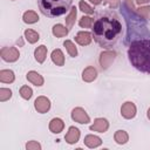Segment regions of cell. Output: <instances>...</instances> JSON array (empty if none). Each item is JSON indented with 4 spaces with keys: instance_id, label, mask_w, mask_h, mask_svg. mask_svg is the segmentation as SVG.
<instances>
[{
    "instance_id": "6da1fadb",
    "label": "cell",
    "mask_w": 150,
    "mask_h": 150,
    "mask_svg": "<svg viewBox=\"0 0 150 150\" xmlns=\"http://www.w3.org/2000/svg\"><path fill=\"white\" fill-rule=\"evenodd\" d=\"M94 40L103 48H112L122 36V22L118 14L112 9L100 12L91 26Z\"/></svg>"
},
{
    "instance_id": "7a4b0ae2",
    "label": "cell",
    "mask_w": 150,
    "mask_h": 150,
    "mask_svg": "<svg viewBox=\"0 0 150 150\" xmlns=\"http://www.w3.org/2000/svg\"><path fill=\"white\" fill-rule=\"evenodd\" d=\"M128 57L137 70L150 74V38L132 40L128 48Z\"/></svg>"
},
{
    "instance_id": "3957f363",
    "label": "cell",
    "mask_w": 150,
    "mask_h": 150,
    "mask_svg": "<svg viewBox=\"0 0 150 150\" xmlns=\"http://www.w3.org/2000/svg\"><path fill=\"white\" fill-rule=\"evenodd\" d=\"M73 0H38L39 9L48 18H57L66 14Z\"/></svg>"
},
{
    "instance_id": "277c9868",
    "label": "cell",
    "mask_w": 150,
    "mask_h": 150,
    "mask_svg": "<svg viewBox=\"0 0 150 150\" xmlns=\"http://www.w3.org/2000/svg\"><path fill=\"white\" fill-rule=\"evenodd\" d=\"M0 55L5 61L13 62L19 59V50L15 47H4L0 50Z\"/></svg>"
},
{
    "instance_id": "5b68a950",
    "label": "cell",
    "mask_w": 150,
    "mask_h": 150,
    "mask_svg": "<svg viewBox=\"0 0 150 150\" xmlns=\"http://www.w3.org/2000/svg\"><path fill=\"white\" fill-rule=\"evenodd\" d=\"M71 117H73V120H75L76 122H79V123H88L89 122V116L87 115V112L83 110V109H81V108H75L73 111H71Z\"/></svg>"
},
{
    "instance_id": "8992f818",
    "label": "cell",
    "mask_w": 150,
    "mask_h": 150,
    "mask_svg": "<svg viewBox=\"0 0 150 150\" xmlns=\"http://www.w3.org/2000/svg\"><path fill=\"white\" fill-rule=\"evenodd\" d=\"M121 114L125 118H132L136 115V107L131 102H127L121 108Z\"/></svg>"
},
{
    "instance_id": "52a82bcc",
    "label": "cell",
    "mask_w": 150,
    "mask_h": 150,
    "mask_svg": "<svg viewBox=\"0 0 150 150\" xmlns=\"http://www.w3.org/2000/svg\"><path fill=\"white\" fill-rule=\"evenodd\" d=\"M35 108L39 112H46L48 111V109L50 108V102L47 97L45 96H40L35 100Z\"/></svg>"
},
{
    "instance_id": "ba28073f",
    "label": "cell",
    "mask_w": 150,
    "mask_h": 150,
    "mask_svg": "<svg viewBox=\"0 0 150 150\" xmlns=\"http://www.w3.org/2000/svg\"><path fill=\"white\" fill-rule=\"evenodd\" d=\"M115 56L116 54L115 53H111V52H104L101 54V59H100V62H101V66L102 68H108L110 66V63L115 60Z\"/></svg>"
},
{
    "instance_id": "9c48e42d",
    "label": "cell",
    "mask_w": 150,
    "mask_h": 150,
    "mask_svg": "<svg viewBox=\"0 0 150 150\" xmlns=\"http://www.w3.org/2000/svg\"><path fill=\"white\" fill-rule=\"evenodd\" d=\"M108 127H109V124H108L107 120H104V118H97L94 122V124L90 127V130L98 131V132H104V131H107Z\"/></svg>"
},
{
    "instance_id": "30bf717a",
    "label": "cell",
    "mask_w": 150,
    "mask_h": 150,
    "mask_svg": "<svg viewBox=\"0 0 150 150\" xmlns=\"http://www.w3.org/2000/svg\"><path fill=\"white\" fill-rule=\"evenodd\" d=\"M64 138H66V141H67L68 143H70V144L76 143V142L79 141V138H80V131H79V129L75 128V127H70V128H69V131H68V134L66 135Z\"/></svg>"
},
{
    "instance_id": "8fae6325",
    "label": "cell",
    "mask_w": 150,
    "mask_h": 150,
    "mask_svg": "<svg viewBox=\"0 0 150 150\" xmlns=\"http://www.w3.org/2000/svg\"><path fill=\"white\" fill-rule=\"evenodd\" d=\"M91 34L88 33V32H80L77 33V35L75 36V40L77 43H80L81 46H84V45H89L90 41H91Z\"/></svg>"
},
{
    "instance_id": "7c38bea8",
    "label": "cell",
    "mask_w": 150,
    "mask_h": 150,
    "mask_svg": "<svg viewBox=\"0 0 150 150\" xmlns=\"http://www.w3.org/2000/svg\"><path fill=\"white\" fill-rule=\"evenodd\" d=\"M96 76H97V71H96V69H95L94 67H88V68H86V69L83 70V74H82L83 80L87 81V82H91L93 80L96 79Z\"/></svg>"
},
{
    "instance_id": "4fadbf2b",
    "label": "cell",
    "mask_w": 150,
    "mask_h": 150,
    "mask_svg": "<svg viewBox=\"0 0 150 150\" xmlns=\"http://www.w3.org/2000/svg\"><path fill=\"white\" fill-rule=\"evenodd\" d=\"M27 80L28 81H30L33 84H35V86H42L43 84V79H42V76L39 74V73H36V71H29L28 74H27Z\"/></svg>"
},
{
    "instance_id": "5bb4252c",
    "label": "cell",
    "mask_w": 150,
    "mask_h": 150,
    "mask_svg": "<svg viewBox=\"0 0 150 150\" xmlns=\"http://www.w3.org/2000/svg\"><path fill=\"white\" fill-rule=\"evenodd\" d=\"M46 55H47V47L43 46V45L40 46V47H38V48L35 49V52H34L35 60H36L38 62H40V63H42V62L45 61Z\"/></svg>"
},
{
    "instance_id": "9a60e30c",
    "label": "cell",
    "mask_w": 150,
    "mask_h": 150,
    "mask_svg": "<svg viewBox=\"0 0 150 150\" xmlns=\"http://www.w3.org/2000/svg\"><path fill=\"white\" fill-rule=\"evenodd\" d=\"M49 129H50L52 132H55V134L61 132L62 129H63V122H62V120H60V118H53L50 121Z\"/></svg>"
},
{
    "instance_id": "2e32d148",
    "label": "cell",
    "mask_w": 150,
    "mask_h": 150,
    "mask_svg": "<svg viewBox=\"0 0 150 150\" xmlns=\"http://www.w3.org/2000/svg\"><path fill=\"white\" fill-rule=\"evenodd\" d=\"M52 60H53V62L56 63L57 66H63V63H64L63 53H62L60 49L53 50V53H52Z\"/></svg>"
},
{
    "instance_id": "e0dca14e",
    "label": "cell",
    "mask_w": 150,
    "mask_h": 150,
    "mask_svg": "<svg viewBox=\"0 0 150 150\" xmlns=\"http://www.w3.org/2000/svg\"><path fill=\"white\" fill-rule=\"evenodd\" d=\"M84 143L89 148H95V146H98L101 144V138L97 136H94V135H88L84 138Z\"/></svg>"
},
{
    "instance_id": "ac0fdd59",
    "label": "cell",
    "mask_w": 150,
    "mask_h": 150,
    "mask_svg": "<svg viewBox=\"0 0 150 150\" xmlns=\"http://www.w3.org/2000/svg\"><path fill=\"white\" fill-rule=\"evenodd\" d=\"M0 81L1 82H6V83H9V82H13L14 81V74L12 70H1L0 71Z\"/></svg>"
},
{
    "instance_id": "d6986e66",
    "label": "cell",
    "mask_w": 150,
    "mask_h": 150,
    "mask_svg": "<svg viewBox=\"0 0 150 150\" xmlns=\"http://www.w3.org/2000/svg\"><path fill=\"white\" fill-rule=\"evenodd\" d=\"M68 28H66V27H63L62 25H60V23H57V25H55L54 27H53V34L55 35V36H57V38H61V36H64V35H67L68 34Z\"/></svg>"
},
{
    "instance_id": "ffe728a7",
    "label": "cell",
    "mask_w": 150,
    "mask_h": 150,
    "mask_svg": "<svg viewBox=\"0 0 150 150\" xmlns=\"http://www.w3.org/2000/svg\"><path fill=\"white\" fill-rule=\"evenodd\" d=\"M23 21L26 23H34L36 21H39V16L35 12H32V11H28L23 14Z\"/></svg>"
},
{
    "instance_id": "44dd1931",
    "label": "cell",
    "mask_w": 150,
    "mask_h": 150,
    "mask_svg": "<svg viewBox=\"0 0 150 150\" xmlns=\"http://www.w3.org/2000/svg\"><path fill=\"white\" fill-rule=\"evenodd\" d=\"M25 36H26L27 41L30 42V43H34L39 40V34L33 29H26L25 30Z\"/></svg>"
},
{
    "instance_id": "7402d4cb",
    "label": "cell",
    "mask_w": 150,
    "mask_h": 150,
    "mask_svg": "<svg viewBox=\"0 0 150 150\" xmlns=\"http://www.w3.org/2000/svg\"><path fill=\"white\" fill-rule=\"evenodd\" d=\"M75 18H76V8L73 7L71 11H70V13H69V15L66 18V25H67V28L68 29L73 27V25L75 22Z\"/></svg>"
},
{
    "instance_id": "603a6c76",
    "label": "cell",
    "mask_w": 150,
    "mask_h": 150,
    "mask_svg": "<svg viewBox=\"0 0 150 150\" xmlns=\"http://www.w3.org/2000/svg\"><path fill=\"white\" fill-rule=\"evenodd\" d=\"M115 141L120 144H123L128 141V134L123 130H118L116 134H115Z\"/></svg>"
},
{
    "instance_id": "cb8c5ba5",
    "label": "cell",
    "mask_w": 150,
    "mask_h": 150,
    "mask_svg": "<svg viewBox=\"0 0 150 150\" xmlns=\"http://www.w3.org/2000/svg\"><path fill=\"white\" fill-rule=\"evenodd\" d=\"M64 47L67 48V50H68V53H69V55L70 56H76V54H77V50H76V48H75V46H74V43L71 42V41H69V40H67V41H64Z\"/></svg>"
},
{
    "instance_id": "d4e9b609",
    "label": "cell",
    "mask_w": 150,
    "mask_h": 150,
    "mask_svg": "<svg viewBox=\"0 0 150 150\" xmlns=\"http://www.w3.org/2000/svg\"><path fill=\"white\" fill-rule=\"evenodd\" d=\"M32 89L28 87V86H23V87H21V89H20V95L23 97V98H26V100H28V98H30V96H32Z\"/></svg>"
},
{
    "instance_id": "484cf974",
    "label": "cell",
    "mask_w": 150,
    "mask_h": 150,
    "mask_svg": "<svg viewBox=\"0 0 150 150\" xmlns=\"http://www.w3.org/2000/svg\"><path fill=\"white\" fill-rule=\"evenodd\" d=\"M93 22H94V20L91 19V18H89V16H83V18H81V20H80V26L81 27H84V28H87V27H91L93 26Z\"/></svg>"
},
{
    "instance_id": "4316f807",
    "label": "cell",
    "mask_w": 150,
    "mask_h": 150,
    "mask_svg": "<svg viewBox=\"0 0 150 150\" xmlns=\"http://www.w3.org/2000/svg\"><path fill=\"white\" fill-rule=\"evenodd\" d=\"M11 96H12V91L9 89H7V88L0 89V100L1 101H6V100L11 98Z\"/></svg>"
},
{
    "instance_id": "83f0119b",
    "label": "cell",
    "mask_w": 150,
    "mask_h": 150,
    "mask_svg": "<svg viewBox=\"0 0 150 150\" xmlns=\"http://www.w3.org/2000/svg\"><path fill=\"white\" fill-rule=\"evenodd\" d=\"M138 9V13L141 15H143L144 19L149 20L150 19V7H141V8H137Z\"/></svg>"
},
{
    "instance_id": "f1b7e54d",
    "label": "cell",
    "mask_w": 150,
    "mask_h": 150,
    "mask_svg": "<svg viewBox=\"0 0 150 150\" xmlns=\"http://www.w3.org/2000/svg\"><path fill=\"white\" fill-rule=\"evenodd\" d=\"M80 8H81V11L82 12H84V13H88V14H93L94 13V9L91 8V7H89L84 1H80Z\"/></svg>"
},
{
    "instance_id": "f546056e",
    "label": "cell",
    "mask_w": 150,
    "mask_h": 150,
    "mask_svg": "<svg viewBox=\"0 0 150 150\" xmlns=\"http://www.w3.org/2000/svg\"><path fill=\"white\" fill-rule=\"evenodd\" d=\"M26 148H27V149H29V150H32V149H40V148H41V145H40L38 142H34V141H32V142L27 143Z\"/></svg>"
},
{
    "instance_id": "4dcf8cb0",
    "label": "cell",
    "mask_w": 150,
    "mask_h": 150,
    "mask_svg": "<svg viewBox=\"0 0 150 150\" xmlns=\"http://www.w3.org/2000/svg\"><path fill=\"white\" fill-rule=\"evenodd\" d=\"M103 2H108V4H110L112 7H116V6H118L120 0H103Z\"/></svg>"
},
{
    "instance_id": "1f68e13d",
    "label": "cell",
    "mask_w": 150,
    "mask_h": 150,
    "mask_svg": "<svg viewBox=\"0 0 150 150\" xmlns=\"http://www.w3.org/2000/svg\"><path fill=\"white\" fill-rule=\"evenodd\" d=\"M90 1H91L94 5H98V4H101V2H102V0H90Z\"/></svg>"
},
{
    "instance_id": "d6a6232c",
    "label": "cell",
    "mask_w": 150,
    "mask_h": 150,
    "mask_svg": "<svg viewBox=\"0 0 150 150\" xmlns=\"http://www.w3.org/2000/svg\"><path fill=\"white\" fill-rule=\"evenodd\" d=\"M146 1H148V0H137V2H138L139 5H141V4H144V2H146Z\"/></svg>"
},
{
    "instance_id": "836d02e7",
    "label": "cell",
    "mask_w": 150,
    "mask_h": 150,
    "mask_svg": "<svg viewBox=\"0 0 150 150\" xmlns=\"http://www.w3.org/2000/svg\"><path fill=\"white\" fill-rule=\"evenodd\" d=\"M148 117H149V120H150V109L148 110Z\"/></svg>"
}]
</instances>
